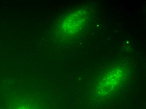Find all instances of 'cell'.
Here are the masks:
<instances>
[{
    "mask_svg": "<svg viewBox=\"0 0 146 109\" xmlns=\"http://www.w3.org/2000/svg\"><path fill=\"white\" fill-rule=\"evenodd\" d=\"M72 17L71 18V22H69L66 21V22L73 23L71 24V27L69 29L68 32L74 33L79 28V26H80L81 23L82 22V19L80 20V16L77 15H73Z\"/></svg>",
    "mask_w": 146,
    "mask_h": 109,
    "instance_id": "cell-1",
    "label": "cell"
}]
</instances>
